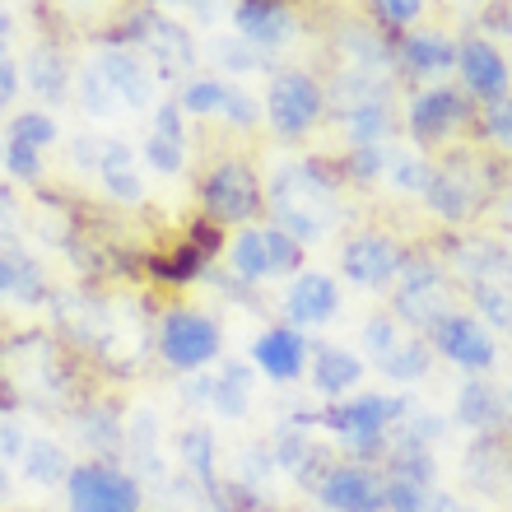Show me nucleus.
I'll return each mask as SVG.
<instances>
[{
  "mask_svg": "<svg viewBox=\"0 0 512 512\" xmlns=\"http://www.w3.org/2000/svg\"><path fill=\"white\" fill-rule=\"evenodd\" d=\"M410 415V401H387V396H354L345 405H326L322 410V429L340 433L345 443L350 438H373L387 433L396 419Z\"/></svg>",
  "mask_w": 512,
  "mask_h": 512,
  "instance_id": "8",
  "label": "nucleus"
},
{
  "mask_svg": "<svg viewBox=\"0 0 512 512\" xmlns=\"http://www.w3.org/2000/svg\"><path fill=\"white\" fill-rule=\"evenodd\" d=\"M457 66H461V80L471 89L475 98H485V103H499L508 98V61H503L485 38H466L457 47Z\"/></svg>",
  "mask_w": 512,
  "mask_h": 512,
  "instance_id": "14",
  "label": "nucleus"
},
{
  "mask_svg": "<svg viewBox=\"0 0 512 512\" xmlns=\"http://www.w3.org/2000/svg\"><path fill=\"white\" fill-rule=\"evenodd\" d=\"M5 38H10V19L0 14V56H5Z\"/></svg>",
  "mask_w": 512,
  "mask_h": 512,
  "instance_id": "51",
  "label": "nucleus"
},
{
  "mask_svg": "<svg viewBox=\"0 0 512 512\" xmlns=\"http://www.w3.org/2000/svg\"><path fill=\"white\" fill-rule=\"evenodd\" d=\"M270 201H275V219H280V229L289 233L298 247L322 243L326 233L336 229V219H340L331 177H326L317 163L280 168L275 182H270Z\"/></svg>",
  "mask_w": 512,
  "mask_h": 512,
  "instance_id": "1",
  "label": "nucleus"
},
{
  "mask_svg": "<svg viewBox=\"0 0 512 512\" xmlns=\"http://www.w3.org/2000/svg\"><path fill=\"white\" fill-rule=\"evenodd\" d=\"M387 168H391V187H401V191H424L433 177V168L424 159H415V154H396Z\"/></svg>",
  "mask_w": 512,
  "mask_h": 512,
  "instance_id": "35",
  "label": "nucleus"
},
{
  "mask_svg": "<svg viewBox=\"0 0 512 512\" xmlns=\"http://www.w3.org/2000/svg\"><path fill=\"white\" fill-rule=\"evenodd\" d=\"M433 345L443 350V359L461 368H489L494 364V340L489 331L475 317H457V312H447L443 322L433 326Z\"/></svg>",
  "mask_w": 512,
  "mask_h": 512,
  "instance_id": "12",
  "label": "nucleus"
},
{
  "mask_svg": "<svg viewBox=\"0 0 512 512\" xmlns=\"http://www.w3.org/2000/svg\"><path fill=\"white\" fill-rule=\"evenodd\" d=\"M14 94H19V66L10 56H0V112L14 103Z\"/></svg>",
  "mask_w": 512,
  "mask_h": 512,
  "instance_id": "46",
  "label": "nucleus"
},
{
  "mask_svg": "<svg viewBox=\"0 0 512 512\" xmlns=\"http://www.w3.org/2000/svg\"><path fill=\"white\" fill-rule=\"evenodd\" d=\"M70 512H140V489L108 466H75L66 480Z\"/></svg>",
  "mask_w": 512,
  "mask_h": 512,
  "instance_id": "5",
  "label": "nucleus"
},
{
  "mask_svg": "<svg viewBox=\"0 0 512 512\" xmlns=\"http://www.w3.org/2000/svg\"><path fill=\"white\" fill-rule=\"evenodd\" d=\"M0 499H10V471H5V457H0Z\"/></svg>",
  "mask_w": 512,
  "mask_h": 512,
  "instance_id": "49",
  "label": "nucleus"
},
{
  "mask_svg": "<svg viewBox=\"0 0 512 512\" xmlns=\"http://www.w3.org/2000/svg\"><path fill=\"white\" fill-rule=\"evenodd\" d=\"M396 312L410 326H438L443 312V270L424 261V256H405L401 289H396Z\"/></svg>",
  "mask_w": 512,
  "mask_h": 512,
  "instance_id": "7",
  "label": "nucleus"
},
{
  "mask_svg": "<svg viewBox=\"0 0 512 512\" xmlns=\"http://www.w3.org/2000/svg\"><path fill=\"white\" fill-rule=\"evenodd\" d=\"M219 112H224L233 126H256V117H261V112H256V98L243 94V89H229V98H224Z\"/></svg>",
  "mask_w": 512,
  "mask_h": 512,
  "instance_id": "42",
  "label": "nucleus"
},
{
  "mask_svg": "<svg viewBox=\"0 0 512 512\" xmlns=\"http://www.w3.org/2000/svg\"><path fill=\"white\" fill-rule=\"evenodd\" d=\"M19 457H24V475L33 485H61V480H70V471H75L70 457L52 443V438H28Z\"/></svg>",
  "mask_w": 512,
  "mask_h": 512,
  "instance_id": "22",
  "label": "nucleus"
},
{
  "mask_svg": "<svg viewBox=\"0 0 512 512\" xmlns=\"http://www.w3.org/2000/svg\"><path fill=\"white\" fill-rule=\"evenodd\" d=\"M201 201H205V215L215 224H247L252 215H261V182L247 163H215L210 177L201 187Z\"/></svg>",
  "mask_w": 512,
  "mask_h": 512,
  "instance_id": "3",
  "label": "nucleus"
},
{
  "mask_svg": "<svg viewBox=\"0 0 512 512\" xmlns=\"http://www.w3.org/2000/svg\"><path fill=\"white\" fill-rule=\"evenodd\" d=\"M471 298L485 322L512 326V284L508 280H471Z\"/></svg>",
  "mask_w": 512,
  "mask_h": 512,
  "instance_id": "27",
  "label": "nucleus"
},
{
  "mask_svg": "<svg viewBox=\"0 0 512 512\" xmlns=\"http://www.w3.org/2000/svg\"><path fill=\"white\" fill-rule=\"evenodd\" d=\"M396 340H401V331H396V322H391V317H373V322L364 326V345H368V354H373V359H382Z\"/></svg>",
  "mask_w": 512,
  "mask_h": 512,
  "instance_id": "39",
  "label": "nucleus"
},
{
  "mask_svg": "<svg viewBox=\"0 0 512 512\" xmlns=\"http://www.w3.org/2000/svg\"><path fill=\"white\" fill-rule=\"evenodd\" d=\"M0 452H24V438L14 424H0Z\"/></svg>",
  "mask_w": 512,
  "mask_h": 512,
  "instance_id": "47",
  "label": "nucleus"
},
{
  "mask_svg": "<svg viewBox=\"0 0 512 512\" xmlns=\"http://www.w3.org/2000/svg\"><path fill=\"white\" fill-rule=\"evenodd\" d=\"M378 5L391 24H415L419 10H424V0H378Z\"/></svg>",
  "mask_w": 512,
  "mask_h": 512,
  "instance_id": "45",
  "label": "nucleus"
},
{
  "mask_svg": "<svg viewBox=\"0 0 512 512\" xmlns=\"http://www.w3.org/2000/svg\"><path fill=\"white\" fill-rule=\"evenodd\" d=\"M210 396H215V410L219 415H247V396H252V373L247 364H219V378L210 382Z\"/></svg>",
  "mask_w": 512,
  "mask_h": 512,
  "instance_id": "25",
  "label": "nucleus"
},
{
  "mask_svg": "<svg viewBox=\"0 0 512 512\" xmlns=\"http://www.w3.org/2000/svg\"><path fill=\"white\" fill-rule=\"evenodd\" d=\"M233 24H238V38H247L252 47H284L298 33V19L284 0H238Z\"/></svg>",
  "mask_w": 512,
  "mask_h": 512,
  "instance_id": "13",
  "label": "nucleus"
},
{
  "mask_svg": "<svg viewBox=\"0 0 512 512\" xmlns=\"http://www.w3.org/2000/svg\"><path fill=\"white\" fill-rule=\"evenodd\" d=\"M215 61L233 75H247V70H261L266 66V56L261 47H252L247 38H215Z\"/></svg>",
  "mask_w": 512,
  "mask_h": 512,
  "instance_id": "30",
  "label": "nucleus"
},
{
  "mask_svg": "<svg viewBox=\"0 0 512 512\" xmlns=\"http://www.w3.org/2000/svg\"><path fill=\"white\" fill-rule=\"evenodd\" d=\"M461 94L457 89H424V94L410 103V135H415L419 145H433V140H443L452 126L461 122Z\"/></svg>",
  "mask_w": 512,
  "mask_h": 512,
  "instance_id": "18",
  "label": "nucleus"
},
{
  "mask_svg": "<svg viewBox=\"0 0 512 512\" xmlns=\"http://www.w3.org/2000/svg\"><path fill=\"white\" fill-rule=\"evenodd\" d=\"M66 5H94V0H66Z\"/></svg>",
  "mask_w": 512,
  "mask_h": 512,
  "instance_id": "52",
  "label": "nucleus"
},
{
  "mask_svg": "<svg viewBox=\"0 0 512 512\" xmlns=\"http://www.w3.org/2000/svg\"><path fill=\"white\" fill-rule=\"evenodd\" d=\"M154 135L182 145V108H177V103H159V108H154Z\"/></svg>",
  "mask_w": 512,
  "mask_h": 512,
  "instance_id": "43",
  "label": "nucleus"
},
{
  "mask_svg": "<svg viewBox=\"0 0 512 512\" xmlns=\"http://www.w3.org/2000/svg\"><path fill=\"white\" fill-rule=\"evenodd\" d=\"M457 415L461 424H471V429H489L494 419H499V401H494V391L480 387V382H466L457 396Z\"/></svg>",
  "mask_w": 512,
  "mask_h": 512,
  "instance_id": "28",
  "label": "nucleus"
},
{
  "mask_svg": "<svg viewBox=\"0 0 512 512\" xmlns=\"http://www.w3.org/2000/svg\"><path fill=\"white\" fill-rule=\"evenodd\" d=\"M182 461L191 466V475L196 480H215V443H210V433L205 429H187L182 433Z\"/></svg>",
  "mask_w": 512,
  "mask_h": 512,
  "instance_id": "31",
  "label": "nucleus"
},
{
  "mask_svg": "<svg viewBox=\"0 0 512 512\" xmlns=\"http://www.w3.org/2000/svg\"><path fill=\"white\" fill-rule=\"evenodd\" d=\"M201 261H205V256L187 243L182 252L173 256V261H154V270H159L163 280H187V275H196V266H201Z\"/></svg>",
  "mask_w": 512,
  "mask_h": 512,
  "instance_id": "41",
  "label": "nucleus"
},
{
  "mask_svg": "<svg viewBox=\"0 0 512 512\" xmlns=\"http://www.w3.org/2000/svg\"><path fill=\"white\" fill-rule=\"evenodd\" d=\"M387 508L391 512H429V494H424V485L391 480V485H387Z\"/></svg>",
  "mask_w": 512,
  "mask_h": 512,
  "instance_id": "37",
  "label": "nucleus"
},
{
  "mask_svg": "<svg viewBox=\"0 0 512 512\" xmlns=\"http://www.w3.org/2000/svg\"><path fill=\"white\" fill-rule=\"evenodd\" d=\"M19 80H24L38 98H47V103H61L70 89V61L61 52H52V47H33V52L24 56Z\"/></svg>",
  "mask_w": 512,
  "mask_h": 512,
  "instance_id": "20",
  "label": "nucleus"
},
{
  "mask_svg": "<svg viewBox=\"0 0 512 512\" xmlns=\"http://www.w3.org/2000/svg\"><path fill=\"white\" fill-rule=\"evenodd\" d=\"M340 266H345V275H350L354 284H364V289H387V284L401 275L405 252L391 243V238H382V233H364V238H354V243L345 247Z\"/></svg>",
  "mask_w": 512,
  "mask_h": 512,
  "instance_id": "11",
  "label": "nucleus"
},
{
  "mask_svg": "<svg viewBox=\"0 0 512 512\" xmlns=\"http://www.w3.org/2000/svg\"><path fill=\"white\" fill-rule=\"evenodd\" d=\"M98 75L108 80V89L117 94V103H126V108H149L154 103V75L145 70V61L131 52H103L98 56Z\"/></svg>",
  "mask_w": 512,
  "mask_h": 512,
  "instance_id": "15",
  "label": "nucleus"
},
{
  "mask_svg": "<svg viewBox=\"0 0 512 512\" xmlns=\"http://www.w3.org/2000/svg\"><path fill=\"white\" fill-rule=\"evenodd\" d=\"M126 38H135L145 47L163 70H191L196 66V38H191L187 28L177 24V19H163V14H135L131 28H126Z\"/></svg>",
  "mask_w": 512,
  "mask_h": 512,
  "instance_id": "9",
  "label": "nucleus"
},
{
  "mask_svg": "<svg viewBox=\"0 0 512 512\" xmlns=\"http://www.w3.org/2000/svg\"><path fill=\"white\" fill-rule=\"evenodd\" d=\"M401 66L410 70V75H438V70L457 66V47H452L443 33H405Z\"/></svg>",
  "mask_w": 512,
  "mask_h": 512,
  "instance_id": "21",
  "label": "nucleus"
},
{
  "mask_svg": "<svg viewBox=\"0 0 512 512\" xmlns=\"http://www.w3.org/2000/svg\"><path fill=\"white\" fill-rule=\"evenodd\" d=\"M98 177H103V187H108L117 201H126V205H135L140 196H145V182L135 177V163H103Z\"/></svg>",
  "mask_w": 512,
  "mask_h": 512,
  "instance_id": "33",
  "label": "nucleus"
},
{
  "mask_svg": "<svg viewBox=\"0 0 512 512\" xmlns=\"http://www.w3.org/2000/svg\"><path fill=\"white\" fill-rule=\"evenodd\" d=\"M145 163H154L159 173H182V145H177V140H163V135H149Z\"/></svg>",
  "mask_w": 512,
  "mask_h": 512,
  "instance_id": "38",
  "label": "nucleus"
},
{
  "mask_svg": "<svg viewBox=\"0 0 512 512\" xmlns=\"http://www.w3.org/2000/svg\"><path fill=\"white\" fill-rule=\"evenodd\" d=\"M508 401H512V391H508Z\"/></svg>",
  "mask_w": 512,
  "mask_h": 512,
  "instance_id": "54",
  "label": "nucleus"
},
{
  "mask_svg": "<svg viewBox=\"0 0 512 512\" xmlns=\"http://www.w3.org/2000/svg\"><path fill=\"white\" fill-rule=\"evenodd\" d=\"M424 196H429L433 215H443V219H471L475 215V182L466 173H457V168H433Z\"/></svg>",
  "mask_w": 512,
  "mask_h": 512,
  "instance_id": "19",
  "label": "nucleus"
},
{
  "mask_svg": "<svg viewBox=\"0 0 512 512\" xmlns=\"http://www.w3.org/2000/svg\"><path fill=\"white\" fill-rule=\"evenodd\" d=\"M340 117H345V131H350L354 149H359V145H382V140L391 135V108H387V98L354 103V108H345Z\"/></svg>",
  "mask_w": 512,
  "mask_h": 512,
  "instance_id": "23",
  "label": "nucleus"
},
{
  "mask_svg": "<svg viewBox=\"0 0 512 512\" xmlns=\"http://www.w3.org/2000/svg\"><path fill=\"white\" fill-rule=\"evenodd\" d=\"M485 131L499 140L503 149H512V98H499V103H489L485 112Z\"/></svg>",
  "mask_w": 512,
  "mask_h": 512,
  "instance_id": "40",
  "label": "nucleus"
},
{
  "mask_svg": "<svg viewBox=\"0 0 512 512\" xmlns=\"http://www.w3.org/2000/svg\"><path fill=\"white\" fill-rule=\"evenodd\" d=\"M378 368L396 382L424 378V373H429V345H419V340H396V345L378 359Z\"/></svg>",
  "mask_w": 512,
  "mask_h": 512,
  "instance_id": "26",
  "label": "nucleus"
},
{
  "mask_svg": "<svg viewBox=\"0 0 512 512\" xmlns=\"http://www.w3.org/2000/svg\"><path fill=\"white\" fill-rule=\"evenodd\" d=\"M317 499L326 503V512H382L387 508V485L364 466H336L317 485Z\"/></svg>",
  "mask_w": 512,
  "mask_h": 512,
  "instance_id": "10",
  "label": "nucleus"
},
{
  "mask_svg": "<svg viewBox=\"0 0 512 512\" xmlns=\"http://www.w3.org/2000/svg\"><path fill=\"white\" fill-rule=\"evenodd\" d=\"M382 163H387L382 145H359V149H354V159H350V168H354V177H373Z\"/></svg>",
  "mask_w": 512,
  "mask_h": 512,
  "instance_id": "44",
  "label": "nucleus"
},
{
  "mask_svg": "<svg viewBox=\"0 0 512 512\" xmlns=\"http://www.w3.org/2000/svg\"><path fill=\"white\" fill-rule=\"evenodd\" d=\"M233 252V270L243 280H266V275H294L303 261V247L284 229H243Z\"/></svg>",
  "mask_w": 512,
  "mask_h": 512,
  "instance_id": "4",
  "label": "nucleus"
},
{
  "mask_svg": "<svg viewBox=\"0 0 512 512\" xmlns=\"http://www.w3.org/2000/svg\"><path fill=\"white\" fill-rule=\"evenodd\" d=\"M312 378H317V391H326V396H340V391H350L354 382L364 378V364H359L350 350H317Z\"/></svg>",
  "mask_w": 512,
  "mask_h": 512,
  "instance_id": "24",
  "label": "nucleus"
},
{
  "mask_svg": "<svg viewBox=\"0 0 512 512\" xmlns=\"http://www.w3.org/2000/svg\"><path fill=\"white\" fill-rule=\"evenodd\" d=\"M215 512H229V508H224V503H219V508H215Z\"/></svg>",
  "mask_w": 512,
  "mask_h": 512,
  "instance_id": "53",
  "label": "nucleus"
},
{
  "mask_svg": "<svg viewBox=\"0 0 512 512\" xmlns=\"http://www.w3.org/2000/svg\"><path fill=\"white\" fill-rule=\"evenodd\" d=\"M336 308H340L336 284H331V275H317V270L298 275L289 284V294H284V317L294 326H322Z\"/></svg>",
  "mask_w": 512,
  "mask_h": 512,
  "instance_id": "17",
  "label": "nucleus"
},
{
  "mask_svg": "<svg viewBox=\"0 0 512 512\" xmlns=\"http://www.w3.org/2000/svg\"><path fill=\"white\" fill-rule=\"evenodd\" d=\"M322 108H326V94L308 70H275V80H270V89H266V112H270V126H275V131L294 140V135L312 131V122L322 117Z\"/></svg>",
  "mask_w": 512,
  "mask_h": 512,
  "instance_id": "2",
  "label": "nucleus"
},
{
  "mask_svg": "<svg viewBox=\"0 0 512 512\" xmlns=\"http://www.w3.org/2000/svg\"><path fill=\"white\" fill-rule=\"evenodd\" d=\"M5 289H10V261L0 256V294H5Z\"/></svg>",
  "mask_w": 512,
  "mask_h": 512,
  "instance_id": "50",
  "label": "nucleus"
},
{
  "mask_svg": "<svg viewBox=\"0 0 512 512\" xmlns=\"http://www.w3.org/2000/svg\"><path fill=\"white\" fill-rule=\"evenodd\" d=\"M112 108H117V94L108 89V80L98 70H89L84 75V112L89 117H112Z\"/></svg>",
  "mask_w": 512,
  "mask_h": 512,
  "instance_id": "36",
  "label": "nucleus"
},
{
  "mask_svg": "<svg viewBox=\"0 0 512 512\" xmlns=\"http://www.w3.org/2000/svg\"><path fill=\"white\" fill-rule=\"evenodd\" d=\"M224 98H229V84H224V80H191L187 89L177 94V108L205 117V112H219V108H224Z\"/></svg>",
  "mask_w": 512,
  "mask_h": 512,
  "instance_id": "29",
  "label": "nucleus"
},
{
  "mask_svg": "<svg viewBox=\"0 0 512 512\" xmlns=\"http://www.w3.org/2000/svg\"><path fill=\"white\" fill-rule=\"evenodd\" d=\"M429 512H471V508H461V503L447 499V494H429Z\"/></svg>",
  "mask_w": 512,
  "mask_h": 512,
  "instance_id": "48",
  "label": "nucleus"
},
{
  "mask_svg": "<svg viewBox=\"0 0 512 512\" xmlns=\"http://www.w3.org/2000/svg\"><path fill=\"white\" fill-rule=\"evenodd\" d=\"M163 359L177 368V373H196L219 354V326L201 312H173L163 322Z\"/></svg>",
  "mask_w": 512,
  "mask_h": 512,
  "instance_id": "6",
  "label": "nucleus"
},
{
  "mask_svg": "<svg viewBox=\"0 0 512 512\" xmlns=\"http://www.w3.org/2000/svg\"><path fill=\"white\" fill-rule=\"evenodd\" d=\"M5 173L19 177V182H38L42 177V149L5 135Z\"/></svg>",
  "mask_w": 512,
  "mask_h": 512,
  "instance_id": "32",
  "label": "nucleus"
},
{
  "mask_svg": "<svg viewBox=\"0 0 512 512\" xmlns=\"http://www.w3.org/2000/svg\"><path fill=\"white\" fill-rule=\"evenodd\" d=\"M10 140H24V145L47 149L56 140V122L47 117V112H19V117L10 122Z\"/></svg>",
  "mask_w": 512,
  "mask_h": 512,
  "instance_id": "34",
  "label": "nucleus"
},
{
  "mask_svg": "<svg viewBox=\"0 0 512 512\" xmlns=\"http://www.w3.org/2000/svg\"><path fill=\"white\" fill-rule=\"evenodd\" d=\"M252 364L261 368L266 378L289 382V378L303 373V364H308V345H303V336H298L294 326H275V331H266V336H256Z\"/></svg>",
  "mask_w": 512,
  "mask_h": 512,
  "instance_id": "16",
  "label": "nucleus"
}]
</instances>
